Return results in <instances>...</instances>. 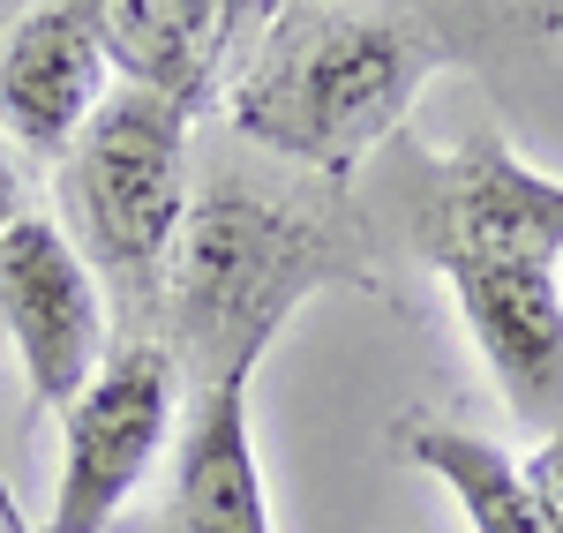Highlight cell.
<instances>
[{
	"mask_svg": "<svg viewBox=\"0 0 563 533\" xmlns=\"http://www.w3.org/2000/svg\"><path fill=\"white\" fill-rule=\"evenodd\" d=\"M323 286H376L339 188L271 196L249 180H211L203 196H188L180 241L166 256L158 346L180 360V376L196 368V384H218L225 368H256L286 315Z\"/></svg>",
	"mask_w": 563,
	"mask_h": 533,
	"instance_id": "6da1fadb",
	"label": "cell"
},
{
	"mask_svg": "<svg viewBox=\"0 0 563 533\" xmlns=\"http://www.w3.org/2000/svg\"><path fill=\"white\" fill-rule=\"evenodd\" d=\"M451 53L421 15L398 8H263L256 38L225 84V121L256 151L308 166L346 196L368 151L406 129L413 98Z\"/></svg>",
	"mask_w": 563,
	"mask_h": 533,
	"instance_id": "7a4b0ae2",
	"label": "cell"
},
{
	"mask_svg": "<svg viewBox=\"0 0 563 533\" xmlns=\"http://www.w3.org/2000/svg\"><path fill=\"white\" fill-rule=\"evenodd\" d=\"M188 219V113L151 90H106L60 158V233L135 315L158 309Z\"/></svg>",
	"mask_w": 563,
	"mask_h": 533,
	"instance_id": "3957f363",
	"label": "cell"
},
{
	"mask_svg": "<svg viewBox=\"0 0 563 533\" xmlns=\"http://www.w3.org/2000/svg\"><path fill=\"white\" fill-rule=\"evenodd\" d=\"M180 360L158 338H121L60 413V481L38 533H106L143 474L180 436Z\"/></svg>",
	"mask_w": 563,
	"mask_h": 533,
	"instance_id": "277c9868",
	"label": "cell"
},
{
	"mask_svg": "<svg viewBox=\"0 0 563 533\" xmlns=\"http://www.w3.org/2000/svg\"><path fill=\"white\" fill-rule=\"evenodd\" d=\"M413 248L429 270H556L563 264V180L526 166L496 129L429 158L413 196Z\"/></svg>",
	"mask_w": 563,
	"mask_h": 533,
	"instance_id": "5b68a950",
	"label": "cell"
},
{
	"mask_svg": "<svg viewBox=\"0 0 563 533\" xmlns=\"http://www.w3.org/2000/svg\"><path fill=\"white\" fill-rule=\"evenodd\" d=\"M0 331L23 360V384L45 413H68L113 354L106 331V286L90 278L76 241L60 233L53 211H31L0 233Z\"/></svg>",
	"mask_w": 563,
	"mask_h": 533,
	"instance_id": "8992f818",
	"label": "cell"
},
{
	"mask_svg": "<svg viewBox=\"0 0 563 533\" xmlns=\"http://www.w3.org/2000/svg\"><path fill=\"white\" fill-rule=\"evenodd\" d=\"M106 45L90 0H38L15 8L0 31V135L31 158H68V143L106 98Z\"/></svg>",
	"mask_w": 563,
	"mask_h": 533,
	"instance_id": "52a82bcc",
	"label": "cell"
},
{
	"mask_svg": "<svg viewBox=\"0 0 563 533\" xmlns=\"http://www.w3.org/2000/svg\"><path fill=\"white\" fill-rule=\"evenodd\" d=\"M481 368L526 436L563 429V286L556 270H435Z\"/></svg>",
	"mask_w": 563,
	"mask_h": 533,
	"instance_id": "ba28073f",
	"label": "cell"
},
{
	"mask_svg": "<svg viewBox=\"0 0 563 533\" xmlns=\"http://www.w3.org/2000/svg\"><path fill=\"white\" fill-rule=\"evenodd\" d=\"M90 15H98L106 68H121L129 90L180 106L188 121L225 98L249 53L241 31L263 23V8H233V0H90Z\"/></svg>",
	"mask_w": 563,
	"mask_h": 533,
	"instance_id": "9c48e42d",
	"label": "cell"
},
{
	"mask_svg": "<svg viewBox=\"0 0 563 533\" xmlns=\"http://www.w3.org/2000/svg\"><path fill=\"white\" fill-rule=\"evenodd\" d=\"M249 384L256 368H225L218 384H196L174 436V533H271V496L249 436Z\"/></svg>",
	"mask_w": 563,
	"mask_h": 533,
	"instance_id": "30bf717a",
	"label": "cell"
},
{
	"mask_svg": "<svg viewBox=\"0 0 563 533\" xmlns=\"http://www.w3.org/2000/svg\"><path fill=\"white\" fill-rule=\"evenodd\" d=\"M390 444H398L406 466L443 481V496L459 503V519L474 533H541L526 458H511L504 444H488V436L459 429V421H435V413H398Z\"/></svg>",
	"mask_w": 563,
	"mask_h": 533,
	"instance_id": "8fae6325",
	"label": "cell"
},
{
	"mask_svg": "<svg viewBox=\"0 0 563 533\" xmlns=\"http://www.w3.org/2000/svg\"><path fill=\"white\" fill-rule=\"evenodd\" d=\"M526 481H533V511H541V533H563V429L533 444V458H526Z\"/></svg>",
	"mask_w": 563,
	"mask_h": 533,
	"instance_id": "7c38bea8",
	"label": "cell"
},
{
	"mask_svg": "<svg viewBox=\"0 0 563 533\" xmlns=\"http://www.w3.org/2000/svg\"><path fill=\"white\" fill-rule=\"evenodd\" d=\"M23 219V180H15V166H8V143H0V233Z\"/></svg>",
	"mask_w": 563,
	"mask_h": 533,
	"instance_id": "4fadbf2b",
	"label": "cell"
},
{
	"mask_svg": "<svg viewBox=\"0 0 563 533\" xmlns=\"http://www.w3.org/2000/svg\"><path fill=\"white\" fill-rule=\"evenodd\" d=\"M0 533H38L23 511H15V489H8V481H0Z\"/></svg>",
	"mask_w": 563,
	"mask_h": 533,
	"instance_id": "5bb4252c",
	"label": "cell"
},
{
	"mask_svg": "<svg viewBox=\"0 0 563 533\" xmlns=\"http://www.w3.org/2000/svg\"><path fill=\"white\" fill-rule=\"evenodd\" d=\"M541 23H549V31H563V8H541Z\"/></svg>",
	"mask_w": 563,
	"mask_h": 533,
	"instance_id": "9a60e30c",
	"label": "cell"
},
{
	"mask_svg": "<svg viewBox=\"0 0 563 533\" xmlns=\"http://www.w3.org/2000/svg\"><path fill=\"white\" fill-rule=\"evenodd\" d=\"M8 15H15V0H0V31H8Z\"/></svg>",
	"mask_w": 563,
	"mask_h": 533,
	"instance_id": "2e32d148",
	"label": "cell"
}]
</instances>
